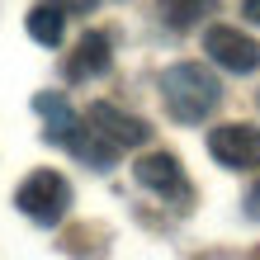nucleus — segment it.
Returning a JSON list of instances; mask_svg holds the SVG:
<instances>
[{"label": "nucleus", "mask_w": 260, "mask_h": 260, "mask_svg": "<svg viewBox=\"0 0 260 260\" xmlns=\"http://www.w3.org/2000/svg\"><path fill=\"white\" fill-rule=\"evenodd\" d=\"M161 100H166V109H171L175 123H204V118L218 109L222 85H218V76L208 67L175 62V67L161 71Z\"/></svg>", "instance_id": "1"}, {"label": "nucleus", "mask_w": 260, "mask_h": 260, "mask_svg": "<svg viewBox=\"0 0 260 260\" xmlns=\"http://www.w3.org/2000/svg\"><path fill=\"white\" fill-rule=\"evenodd\" d=\"M14 204H19V213L34 218L38 227H52V222H62L67 208H71V180L62 171L38 166V171H28L24 185L14 189Z\"/></svg>", "instance_id": "2"}, {"label": "nucleus", "mask_w": 260, "mask_h": 260, "mask_svg": "<svg viewBox=\"0 0 260 260\" xmlns=\"http://www.w3.org/2000/svg\"><path fill=\"white\" fill-rule=\"evenodd\" d=\"M204 52H208L213 67H222V71H232V76L260 71V43L251 34H241V28H232V24L204 28Z\"/></svg>", "instance_id": "3"}, {"label": "nucleus", "mask_w": 260, "mask_h": 260, "mask_svg": "<svg viewBox=\"0 0 260 260\" xmlns=\"http://www.w3.org/2000/svg\"><path fill=\"white\" fill-rule=\"evenodd\" d=\"M208 156L227 171H260V128L251 123H222L208 133Z\"/></svg>", "instance_id": "4"}, {"label": "nucleus", "mask_w": 260, "mask_h": 260, "mask_svg": "<svg viewBox=\"0 0 260 260\" xmlns=\"http://www.w3.org/2000/svg\"><path fill=\"white\" fill-rule=\"evenodd\" d=\"M85 123L95 128L104 142H114L118 151H123V147H137V142H151V123H147V118L118 109V104H109V100L90 104V109H85Z\"/></svg>", "instance_id": "5"}, {"label": "nucleus", "mask_w": 260, "mask_h": 260, "mask_svg": "<svg viewBox=\"0 0 260 260\" xmlns=\"http://www.w3.org/2000/svg\"><path fill=\"white\" fill-rule=\"evenodd\" d=\"M133 180L161 199H189V175L171 151H147V156L133 161Z\"/></svg>", "instance_id": "6"}, {"label": "nucleus", "mask_w": 260, "mask_h": 260, "mask_svg": "<svg viewBox=\"0 0 260 260\" xmlns=\"http://www.w3.org/2000/svg\"><path fill=\"white\" fill-rule=\"evenodd\" d=\"M34 114L43 118V128H48V137L57 147H71L76 137H81V128H85V118H76L67 95H57V90H38L34 95Z\"/></svg>", "instance_id": "7"}, {"label": "nucleus", "mask_w": 260, "mask_h": 260, "mask_svg": "<svg viewBox=\"0 0 260 260\" xmlns=\"http://www.w3.org/2000/svg\"><path fill=\"white\" fill-rule=\"evenodd\" d=\"M114 62V43L109 34H85L76 43V52L67 57V81H90V76H104Z\"/></svg>", "instance_id": "8"}, {"label": "nucleus", "mask_w": 260, "mask_h": 260, "mask_svg": "<svg viewBox=\"0 0 260 260\" xmlns=\"http://www.w3.org/2000/svg\"><path fill=\"white\" fill-rule=\"evenodd\" d=\"M28 38L38 43V48H62V34H67V10H57V5H38V10H28Z\"/></svg>", "instance_id": "9"}, {"label": "nucleus", "mask_w": 260, "mask_h": 260, "mask_svg": "<svg viewBox=\"0 0 260 260\" xmlns=\"http://www.w3.org/2000/svg\"><path fill=\"white\" fill-rule=\"evenodd\" d=\"M161 19L175 28V34H185V28H194V24H204L213 10H218V0H161Z\"/></svg>", "instance_id": "10"}, {"label": "nucleus", "mask_w": 260, "mask_h": 260, "mask_svg": "<svg viewBox=\"0 0 260 260\" xmlns=\"http://www.w3.org/2000/svg\"><path fill=\"white\" fill-rule=\"evenodd\" d=\"M52 5H57V10H67V14H90L100 0H52Z\"/></svg>", "instance_id": "11"}, {"label": "nucleus", "mask_w": 260, "mask_h": 260, "mask_svg": "<svg viewBox=\"0 0 260 260\" xmlns=\"http://www.w3.org/2000/svg\"><path fill=\"white\" fill-rule=\"evenodd\" d=\"M246 213H251V218H260V180H255L251 194H246Z\"/></svg>", "instance_id": "12"}, {"label": "nucleus", "mask_w": 260, "mask_h": 260, "mask_svg": "<svg viewBox=\"0 0 260 260\" xmlns=\"http://www.w3.org/2000/svg\"><path fill=\"white\" fill-rule=\"evenodd\" d=\"M241 14H246V19L260 28V0H241Z\"/></svg>", "instance_id": "13"}]
</instances>
